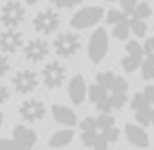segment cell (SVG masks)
<instances>
[{
	"mask_svg": "<svg viewBox=\"0 0 154 150\" xmlns=\"http://www.w3.org/2000/svg\"><path fill=\"white\" fill-rule=\"evenodd\" d=\"M146 29H149V27H146L145 19H135V17L129 19V31L135 34V38H143L146 34Z\"/></svg>",
	"mask_w": 154,
	"mask_h": 150,
	"instance_id": "20",
	"label": "cell"
},
{
	"mask_svg": "<svg viewBox=\"0 0 154 150\" xmlns=\"http://www.w3.org/2000/svg\"><path fill=\"white\" fill-rule=\"evenodd\" d=\"M25 2H27L29 6H34V4H36V2H38V0H25Z\"/></svg>",
	"mask_w": 154,
	"mask_h": 150,
	"instance_id": "32",
	"label": "cell"
},
{
	"mask_svg": "<svg viewBox=\"0 0 154 150\" xmlns=\"http://www.w3.org/2000/svg\"><path fill=\"white\" fill-rule=\"evenodd\" d=\"M145 57H146V59H149V61H150V63L154 65V51H152V53H146Z\"/></svg>",
	"mask_w": 154,
	"mask_h": 150,
	"instance_id": "31",
	"label": "cell"
},
{
	"mask_svg": "<svg viewBox=\"0 0 154 150\" xmlns=\"http://www.w3.org/2000/svg\"><path fill=\"white\" fill-rule=\"evenodd\" d=\"M27 17V11H25V6L17 0H8L2 10H0V21L2 25H6L8 29H15L19 27Z\"/></svg>",
	"mask_w": 154,
	"mask_h": 150,
	"instance_id": "5",
	"label": "cell"
},
{
	"mask_svg": "<svg viewBox=\"0 0 154 150\" xmlns=\"http://www.w3.org/2000/svg\"><path fill=\"white\" fill-rule=\"evenodd\" d=\"M74 139V131L67 127V129H59L55 131V133L51 135V139H50V146L51 148H63V146H67L70 145Z\"/></svg>",
	"mask_w": 154,
	"mask_h": 150,
	"instance_id": "18",
	"label": "cell"
},
{
	"mask_svg": "<svg viewBox=\"0 0 154 150\" xmlns=\"http://www.w3.org/2000/svg\"><path fill=\"white\" fill-rule=\"evenodd\" d=\"M59 23H61V17H59V14L55 10H42L38 11L36 15H34L32 19V25H34V31L44 34V36H48V34H53L59 29Z\"/></svg>",
	"mask_w": 154,
	"mask_h": 150,
	"instance_id": "7",
	"label": "cell"
},
{
	"mask_svg": "<svg viewBox=\"0 0 154 150\" xmlns=\"http://www.w3.org/2000/svg\"><path fill=\"white\" fill-rule=\"evenodd\" d=\"M40 76H42V82H44L46 87L57 89V87L63 86L65 80H67V69H65L59 61H50V63L44 65Z\"/></svg>",
	"mask_w": 154,
	"mask_h": 150,
	"instance_id": "9",
	"label": "cell"
},
{
	"mask_svg": "<svg viewBox=\"0 0 154 150\" xmlns=\"http://www.w3.org/2000/svg\"><path fill=\"white\" fill-rule=\"evenodd\" d=\"M21 150H32V148H21Z\"/></svg>",
	"mask_w": 154,
	"mask_h": 150,
	"instance_id": "35",
	"label": "cell"
},
{
	"mask_svg": "<svg viewBox=\"0 0 154 150\" xmlns=\"http://www.w3.org/2000/svg\"><path fill=\"white\" fill-rule=\"evenodd\" d=\"M131 110L141 125H154V86H146L143 91L133 95Z\"/></svg>",
	"mask_w": 154,
	"mask_h": 150,
	"instance_id": "3",
	"label": "cell"
},
{
	"mask_svg": "<svg viewBox=\"0 0 154 150\" xmlns=\"http://www.w3.org/2000/svg\"><path fill=\"white\" fill-rule=\"evenodd\" d=\"M53 51L59 57H72L80 51V36L74 32H61L53 40Z\"/></svg>",
	"mask_w": 154,
	"mask_h": 150,
	"instance_id": "8",
	"label": "cell"
},
{
	"mask_svg": "<svg viewBox=\"0 0 154 150\" xmlns=\"http://www.w3.org/2000/svg\"><path fill=\"white\" fill-rule=\"evenodd\" d=\"M69 97L74 105H82L88 97V84L82 74H74L69 82Z\"/></svg>",
	"mask_w": 154,
	"mask_h": 150,
	"instance_id": "14",
	"label": "cell"
},
{
	"mask_svg": "<svg viewBox=\"0 0 154 150\" xmlns=\"http://www.w3.org/2000/svg\"><path fill=\"white\" fill-rule=\"evenodd\" d=\"M150 14H152V10H150L149 4L146 2H137L133 11H131V17H135V19H146V17H150Z\"/></svg>",
	"mask_w": 154,
	"mask_h": 150,
	"instance_id": "21",
	"label": "cell"
},
{
	"mask_svg": "<svg viewBox=\"0 0 154 150\" xmlns=\"http://www.w3.org/2000/svg\"><path fill=\"white\" fill-rule=\"evenodd\" d=\"M23 46V34L17 29H6L0 32V51L4 55L15 53Z\"/></svg>",
	"mask_w": 154,
	"mask_h": 150,
	"instance_id": "13",
	"label": "cell"
},
{
	"mask_svg": "<svg viewBox=\"0 0 154 150\" xmlns=\"http://www.w3.org/2000/svg\"><path fill=\"white\" fill-rule=\"evenodd\" d=\"M141 47H143V53H145V55H146V53H152V51H154V36L146 38L145 44L141 46Z\"/></svg>",
	"mask_w": 154,
	"mask_h": 150,
	"instance_id": "29",
	"label": "cell"
},
{
	"mask_svg": "<svg viewBox=\"0 0 154 150\" xmlns=\"http://www.w3.org/2000/svg\"><path fill=\"white\" fill-rule=\"evenodd\" d=\"M53 6H57V8H74V6H78L82 0H50Z\"/></svg>",
	"mask_w": 154,
	"mask_h": 150,
	"instance_id": "25",
	"label": "cell"
},
{
	"mask_svg": "<svg viewBox=\"0 0 154 150\" xmlns=\"http://www.w3.org/2000/svg\"><path fill=\"white\" fill-rule=\"evenodd\" d=\"M38 84H40V78L34 70H17V72L11 76V86L21 95L32 93L34 89L38 87Z\"/></svg>",
	"mask_w": 154,
	"mask_h": 150,
	"instance_id": "10",
	"label": "cell"
},
{
	"mask_svg": "<svg viewBox=\"0 0 154 150\" xmlns=\"http://www.w3.org/2000/svg\"><path fill=\"white\" fill-rule=\"evenodd\" d=\"M126 14H124V11H120V10H109L106 11V23H109V25H114V23H118V21H122V19H126Z\"/></svg>",
	"mask_w": 154,
	"mask_h": 150,
	"instance_id": "24",
	"label": "cell"
},
{
	"mask_svg": "<svg viewBox=\"0 0 154 150\" xmlns=\"http://www.w3.org/2000/svg\"><path fill=\"white\" fill-rule=\"evenodd\" d=\"M19 116L23 122L34 124L46 116V105L38 99H27L19 105Z\"/></svg>",
	"mask_w": 154,
	"mask_h": 150,
	"instance_id": "11",
	"label": "cell"
},
{
	"mask_svg": "<svg viewBox=\"0 0 154 150\" xmlns=\"http://www.w3.org/2000/svg\"><path fill=\"white\" fill-rule=\"evenodd\" d=\"M82 129V142L93 150H106L112 142L120 139V129L116 120L106 112L99 116H86L80 124Z\"/></svg>",
	"mask_w": 154,
	"mask_h": 150,
	"instance_id": "2",
	"label": "cell"
},
{
	"mask_svg": "<svg viewBox=\"0 0 154 150\" xmlns=\"http://www.w3.org/2000/svg\"><path fill=\"white\" fill-rule=\"evenodd\" d=\"M8 99H10V89L4 84H0V105H4Z\"/></svg>",
	"mask_w": 154,
	"mask_h": 150,
	"instance_id": "30",
	"label": "cell"
},
{
	"mask_svg": "<svg viewBox=\"0 0 154 150\" xmlns=\"http://www.w3.org/2000/svg\"><path fill=\"white\" fill-rule=\"evenodd\" d=\"M2 124H4V114H0V127H2Z\"/></svg>",
	"mask_w": 154,
	"mask_h": 150,
	"instance_id": "33",
	"label": "cell"
},
{
	"mask_svg": "<svg viewBox=\"0 0 154 150\" xmlns=\"http://www.w3.org/2000/svg\"><path fill=\"white\" fill-rule=\"evenodd\" d=\"M50 53V44L42 38H32L25 44V61L42 63Z\"/></svg>",
	"mask_w": 154,
	"mask_h": 150,
	"instance_id": "12",
	"label": "cell"
},
{
	"mask_svg": "<svg viewBox=\"0 0 154 150\" xmlns=\"http://www.w3.org/2000/svg\"><path fill=\"white\" fill-rule=\"evenodd\" d=\"M152 14H154V10H152Z\"/></svg>",
	"mask_w": 154,
	"mask_h": 150,
	"instance_id": "36",
	"label": "cell"
},
{
	"mask_svg": "<svg viewBox=\"0 0 154 150\" xmlns=\"http://www.w3.org/2000/svg\"><path fill=\"white\" fill-rule=\"evenodd\" d=\"M139 69H141V76H143V80H146V82L154 80V65H152L146 57H143V61H141Z\"/></svg>",
	"mask_w": 154,
	"mask_h": 150,
	"instance_id": "23",
	"label": "cell"
},
{
	"mask_svg": "<svg viewBox=\"0 0 154 150\" xmlns=\"http://www.w3.org/2000/svg\"><path fill=\"white\" fill-rule=\"evenodd\" d=\"M0 150H19L14 139H0Z\"/></svg>",
	"mask_w": 154,
	"mask_h": 150,
	"instance_id": "28",
	"label": "cell"
},
{
	"mask_svg": "<svg viewBox=\"0 0 154 150\" xmlns=\"http://www.w3.org/2000/svg\"><path fill=\"white\" fill-rule=\"evenodd\" d=\"M106 51H109V34L103 27H99L93 31L88 42V57L93 65H99L106 57Z\"/></svg>",
	"mask_w": 154,
	"mask_h": 150,
	"instance_id": "4",
	"label": "cell"
},
{
	"mask_svg": "<svg viewBox=\"0 0 154 150\" xmlns=\"http://www.w3.org/2000/svg\"><path fill=\"white\" fill-rule=\"evenodd\" d=\"M10 59L4 55V53H0V78H4L6 74L10 72Z\"/></svg>",
	"mask_w": 154,
	"mask_h": 150,
	"instance_id": "26",
	"label": "cell"
},
{
	"mask_svg": "<svg viewBox=\"0 0 154 150\" xmlns=\"http://www.w3.org/2000/svg\"><path fill=\"white\" fill-rule=\"evenodd\" d=\"M135 4H137V0H120V6H122V11L126 15H131V11L135 8Z\"/></svg>",
	"mask_w": 154,
	"mask_h": 150,
	"instance_id": "27",
	"label": "cell"
},
{
	"mask_svg": "<svg viewBox=\"0 0 154 150\" xmlns=\"http://www.w3.org/2000/svg\"><path fill=\"white\" fill-rule=\"evenodd\" d=\"M105 11L99 6H88V8H82L80 11L70 17V27L72 29H90L95 27L99 21L103 19Z\"/></svg>",
	"mask_w": 154,
	"mask_h": 150,
	"instance_id": "6",
	"label": "cell"
},
{
	"mask_svg": "<svg viewBox=\"0 0 154 150\" xmlns=\"http://www.w3.org/2000/svg\"><path fill=\"white\" fill-rule=\"evenodd\" d=\"M14 142L17 148H32L36 145V131L27 125H15L14 127Z\"/></svg>",
	"mask_w": 154,
	"mask_h": 150,
	"instance_id": "16",
	"label": "cell"
},
{
	"mask_svg": "<svg viewBox=\"0 0 154 150\" xmlns=\"http://www.w3.org/2000/svg\"><path fill=\"white\" fill-rule=\"evenodd\" d=\"M112 34H114L116 40H122V42H126V40L129 38L131 31H129V19H128V17L112 25Z\"/></svg>",
	"mask_w": 154,
	"mask_h": 150,
	"instance_id": "19",
	"label": "cell"
},
{
	"mask_svg": "<svg viewBox=\"0 0 154 150\" xmlns=\"http://www.w3.org/2000/svg\"><path fill=\"white\" fill-rule=\"evenodd\" d=\"M51 116L59 125H65V127H74L76 122H78L72 109H69L65 105H59V103H55L51 106Z\"/></svg>",
	"mask_w": 154,
	"mask_h": 150,
	"instance_id": "17",
	"label": "cell"
},
{
	"mask_svg": "<svg viewBox=\"0 0 154 150\" xmlns=\"http://www.w3.org/2000/svg\"><path fill=\"white\" fill-rule=\"evenodd\" d=\"M105 2H116V0H105Z\"/></svg>",
	"mask_w": 154,
	"mask_h": 150,
	"instance_id": "34",
	"label": "cell"
},
{
	"mask_svg": "<svg viewBox=\"0 0 154 150\" xmlns=\"http://www.w3.org/2000/svg\"><path fill=\"white\" fill-rule=\"evenodd\" d=\"M141 61H143V59H139V57H131V55H126V57H122L120 65H122V69L126 70V72H135V70L139 69Z\"/></svg>",
	"mask_w": 154,
	"mask_h": 150,
	"instance_id": "22",
	"label": "cell"
},
{
	"mask_svg": "<svg viewBox=\"0 0 154 150\" xmlns=\"http://www.w3.org/2000/svg\"><path fill=\"white\" fill-rule=\"evenodd\" d=\"M124 133H126L128 141L135 145L137 148H146L149 146V133L145 131L143 125H137V124H126V127H124Z\"/></svg>",
	"mask_w": 154,
	"mask_h": 150,
	"instance_id": "15",
	"label": "cell"
},
{
	"mask_svg": "<svg viewBox=\"0 0 154 150\" xmlns=\"http://www.w3.org/2000/svg\"><path fill=\"white\" fill-rule=\"evenodd\" d=\"M88 95L99 112L110 114L114 110H120L128 103V82L124 76L112 70H105L97 74L95 82L88 89Z\"/></svg>",
	"mask_w": 154,
	"mask_h": 150,
	"instance_id": "1",
	"label": "cell"
}]
</instances>
